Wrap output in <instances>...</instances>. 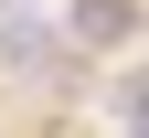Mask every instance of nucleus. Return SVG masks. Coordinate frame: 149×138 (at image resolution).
Segmentation results:
<instances>
[{
	"label": "nucleus",
	"mask_w": 149,
	"mask_h": 138,
	"mask_svg": "<svg viewBox=\"0 0 149 138\" xmlns=\"http://www.w3.org/2000/svg\"><path fill=\"white\" fill-rule=\"evenodd\" d=\"M0 53H11V74H32V64H64V43L43 32V11H11V21H0Z\"/></svg>",
	"instance_id": "f257e3e1"
},
{
	"label": "nucleus",
	"mask_w": 149,
	"mask_h": 138,
	"mask_svg": "<svg viewBox=\"0 0 149 138\" xmlns=\"http://www.w3.org/2000/svg\"><path fill=\"white\" fill-rule=\"evenodd\" d=\"M128 32H139L128 0H85V11H74V43H128Z\"/></svg>",
	"instance_id": "f03ea898"
}]
</instances>
